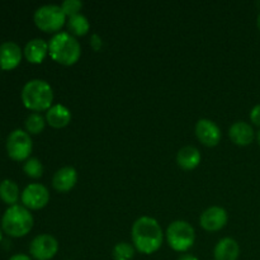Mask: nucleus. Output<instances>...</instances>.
<instances>
[{
  "mask_svg": "<svg viewBox=\"0 0 260 260\" xmlns=\"http://www.w3.org/2000/svg\"><path fill=\"white\" fill-rule=\"evenodd\" d=\"M132 244L141 254H154L161 248L164 233L155 218L150 216H141L134 222L131 229Z\"/></svg>",
  "mask_w": 260,
  "mask_h": 260,
  "instance_id": "f257e3e1",
  "label": "nucleus"
},
{
  "mask_svg": "<svg viewBox=\"0 0 260 260\" xmlns=\"http://www.w3.org/2000/svg\"><path fill=\"white\" fill-rule=\"evenodd\" d=\"M48 55L60 65L71 66L81 56L80 42L69 32H58L48 41Z\"/></svg>",
  "mask_w": 260,
  "mask_h": 260,
  "instance_id": "f03ea898",
  "label": "nucleus"
},
{
  "mask_svg": "<svg viewBox=\"0 0 260 260\" xmlns=\"http://www.w3.org/2000/svg\"><path fill=\"white\" fill-rule=\"evenodd\" d=\"M20 98H22L25 108L30 109L36 113L42 111L47 112L52 107V86L42 79H32L23 86Z\"/></svg>",
  "mask_w": 260,
  "mask_h": 260,
  "instance_id": "7ed1b4c3",
  "label": "nucleus"
},
{
  "mask_svg": "<svg viewBox=\"0 0 260 260\" xmlns=\"http://www.w3.org/2000/svg\"><path fill=\"white\" fill-rule=\"evenodd\" d=\"M35 218L24 206H10L2 217V229L12 238H23L32 230Z\"/></svg>",
  "mask_w": 260,
  "mask_h": 260,
  "instance_id": "20e7f679",
  "label": "nucleus"
},
{
  "mask_svg": "<svg viewBox=\"0 0 260 260\" xmlns=\"http://www.w3.org/2000/svg\"><path fill=\"white\" fill-rule=\"evenodd\" d=\"M35 24L46 33H58L66 24L68 17L63 13L61 5L46 4L38 8L33 15Z\"/></svg>",
  "mask_w": 260,
  "mask_h": 260,
  "instance_id": "39448f33",
  "label": "nucleus"
},
{
  "mask_svg": "<svg viewBox=\"0 0 260 260\" xmlns=\"http://www.w3.org/2000/svg\"><path fill=\"white\" fill-rule=\"evenodd\" d=\"M165 235L170 248L179 253L189 250L196 240V231L193 226L183 220L173 221L168 226Z\"/></svg>",
  "mask_w": 260,
  "mask_h": 260,
  "instance_id": "423d86ee",
  "label": "nucleus"
},
{
  "mask_svg": "<svg viewBox=\"0 0 260 260\" xmlns=\"http://www.w3.org/2000/svg\"><path fill=\"white\" fill-rule=\"evenodd\" d=\"M33 149L30 135L24 129H14L7 139V152L15 161H25L29 159Z\"/></svg>",
  "mask_w": 260,
  "mask_h": 260,
  "instance_id": "0eeeda50",
  "label": "nucleus"
},
{
  "mask_svg": "<svg viewBox=\"0 0 260 260\" xmlns=\"http://www.w3.org/2000/svg\"><path fill=\"white\" fill-rule=\"evenodd\" d=\"M20 201L28 210H42L50 202V192L43 184L32 183L20 193Z\"/></svg>",
  "mask_w": 260,
  "mask_h": 260,
  "instance_id": "6e6552de",
  "label": "nucleus"
},
{
  "mask_svg": "<svg viewBox=\"0 0 260 260\" xmlns=\"http://www.w3.org/2000/svg\"><path fill=\"white\" fill-rule=\"evenodd\" d=\"M58 241L50 234L37 235L29 244L30 255L37 260H50L57 254Z\"/></svg>",
  "mask_w": 260,
  "mask_h": 260,
  "instance_id": "1a4fd4ad",
  "label": "nucleus"
},
{
  "mask_svg": "<svg viewBox=\"0 0 260 260\" xmlns=\"http://www.w3.org/2000/svg\"><path fill=\"white\" fill-rule=\"evenodd\" d=\"M229 221L228 212L225 208L220 207V206H212L208 207L207 210L203 211V213L200 217V225L206 231H220L226 226Z\"/></svg>",
  "mask_w": 260,
  "mask_h": 260,
  "instance_id": "9d476101",
  "label": "nucleus"
},
{
  "mask_svg": "<svg viewBox=\"0 0 260 260\" xmlns=\"http://www.w3.org/2000/svg\"><path fill=\"white\" fill-rule=\"evenodd\" d=\"M196 136L205 146H217L221 141V129L217 124L208 118H202L196 123Z\"/></svg>",
  "mask_w": 260,
  "mask_h": 260,
  "instance_id": "9b49d317",
  "label": "nucleus"
},
{
  "mask_svg": "<svg viewBox=\"0 0 260 260\" xmlns=\"http://www.w3.org/2000/svg\"><path fill=\"white\" fill-rule=\"evenodd\" d=\"M23 51L15 42H4L0 45V69L5 71L13 70L22 61Z\"/></svg>",
  "mask_w": 260,
  "mask_h": 260,
  "instance_id": "f8f14e48",
  "label": "nucleus"
},
{
  "mask_svg": "<svg viewBox=\"0 0 260 260\" xmlns=\"http://www.w3.org/2000/svg\"><path fill=\"white\" fill-rule=\"evenodd\" d=\"M78 183V172L73 167H63L56 170L52 177L53 189L60 193L70 192Z\"/></svg>",
  "mask_w": 260,
  "mask_h": 260,
  "instance_id": "ddd939ff",
  "label": "nucleus"
},
{
  "mask_svg": "<svg viewBox=\"0 0 260 260\" xmlns=\"http://www.w3.org/2000/svg\"><path fill=\"white\" fill-rule=\"evenodd\" d=\"M229 136L234 144L239 146H248L254 140V129L246 122L238 121L229 128Z\"/></svg>",
  "mask_w": 260,
  "mask_h": 260,
  "instance_id": "4468645a",
  "label": "nucleus"
},
{
  "mask_svg": "<svg viewBox=\"0 0 260 260\" xmlns=\"http://www.w3.org/2000/svg\"><path fill=\"white\" fill-rule=\"evenodd\" d=\"M24 57L30 63H41L48 55V42L42 38H33L28 41L24 47Z\"/></svg>",
  "mask_w": 260,
  "mask_h": 260,
  "instance_id": "2eb2a0df",
  "label": "nucleus"
},
{
  "mask_svg": "<svg viewBox=\"0 0 260 260\" xmlns=\"http://www.w3.org/2000/svg\"><path fill=\"white\" fill-rule=\"evenodd\" d=\"M240 255V246L233 238H223L216 244L213 256L215 260H238Z\"/></svg>",
  "mask_w": 260,
  "mask_h": 260,
  "instance_id": "dca6fc26",
  "label": "nucleus"
},
{
  "mask_svg": "<svg viewBox=\"0 0 260 260\" xmlns=\"http://www.w3.org/2000/svg\"><path fill=\"white\" fill-rule=\"evenodd\" d=\"M46 122L53 128H63L71 121V112L63 104H55L46 112Z\"/></svg>",
  "mask_w": 260,
  "mask_h": 260,
  "instance_id": "f3484780",
  "label": "nucleus"
},
{
  "mask_svg": "<svg viewBox=\"0 0 260 260\" xmlns=\"http://www.w3.org/2000/svg\"><path fill=\"white\" fill-rule=\"evenodd\" d=\"M201 160H202V155L200 150L190 145L182 147L177 154V162L183 170L196 169L201 164Z\"/></svg>",
  "mask_w": 260,
  "mask_h": 260,
  "instance_id": "a211bd4d",
  "label": "nucleus"
},
{
  "mask_svg": "<svg viewBox=\"0 0 260 260\" xmlns=\"http://www.w3.org/2000/svg\"><path fill=\"white\" fill-rule=\"evenodd\" d=\"M19 187L17 183L12 179H4L0 183V200L4 203L10 206L17 205L19 200Z\"/></svg>",
  "mask_w": 260,
  "mask_h": 260,
  "instance_id": "6ab92c4d",
  "label": "nucleus"
},
{
  "mask_svg": "<svg viewBox=\"0 0 260 260\" xmlns=\"http://www.w3.org/2000/svg\"><path fill=\"white\" fill-rule=\"evenodd\" d=\"M66 27H68V32L74 37H80V36H85L89 32V24L88 18L84 14H76L73 17L68 18L66 20Z\"/></svg>",
  "mask_w": 260,
  "mask_h": 260,
  "instance_id": "aec40b11",
  "label": "nucleus"
},
{
  "mask_svg": "<svg viewBox=\"0 0 260 260\" xmlns=\"http://www.w3.org/2000/svg\"><path fill=\"white\" fill-rule=\"evenodd\" d=\"M25 131L29 135H38L45 129L46 126V118L43 116H41L40 113H30L29 116L25 118L24 122Z\"/></svg>",
  "mask_w": 260,
  "mask_h": 260,
  "instance_id": "412c9836",
  "label": "nucleus"
},
{
  "mask_svg": "<svg viewBox=\"0 0 260 260\" xmlns=\"http://www.w3.org/2000/svg\"><path fill=\"white\" fill-rule=\"evenodd\" d=\"M135 246L129 243L122 241L116 244V246L112 250V256L114 260H132L135 256Z\"/></svg>",
  "mask_w": 260,
  "mask_h": 260,
  "instance_id": "4be33fe9",
  "label": "nucleus"
},
{
  "mask_svg": "<svg viewBox=\"0 0 260 260\" xmlns=\"http://www.w3.org/2000/svg\"><path fill=\"white\" fill-rule=\"evenodd\" d=\"M23 172L29 178L38 179V178H41L43 175V165L41 162V160H38L37 157H29V159H27L24 161Z\"/></svg>",
  "mask_w": 260,
  "mask_h": 260,
  "instance_id": "5701e85b",
  "label": "nucleus"
},
{
  "mask_svg": "<svg viewBox=\"0 0 260 260\" xmlns=\"http://www.w3.org/2000/svg\"><path fill=\"white\" fill-rule=\"evenodd\" d=\"M63 13L68 18L73 17V15L80 14V10L83 8V3L80 0H65V2L61 4Z\"/></svg>",
  "mask_w": 260,
  "mask_h": 260,
  "instance_id": "b1692460",
  "label": "nucleus"
},
{
  "mask_svg": "<svg viewBox=\"0 0 260 260\" xmlns=\"http://www.w3.org/2000/svg\"><path fill=\"white\" fill-rule=\"evenodd\" d=\"M90 46L94 51H101L102 47H103V41H102L101 36L98 35H91L90 37Z\"/></svg>",
  "mask_w": 260,
  "mask_h": 260,
  "instance_id": "393cba45",
  "label": "nucleus"
},
{
  "mask_svg": "<svg viewBox=\"0 0 260 260\" xmlns=\"http://www.w3.org/2000/svg\"><path fill=\"white\" fill-rule=\"evenodd\" d=\"M250 119L254 124L260 126V104H256L250 112Z\"/></svg>",
  "mask_w": 260,
  "mask_h": 260,
  "instance_id": "a878e982",
  "label": "nucleus"
},
{
  "mask_svg": "<svg viewBox=\"0 0 260 260\" xmlns=\"http://www.w3.org/2000/svg\"><path fill=\"white\" fill-rule=\"evenodd\" d=\"M9 260H32L28 255L25 254H15V255L10 256Z\"/></svg>",
  "mask_w": 260,
  "mask_h": 260,
  "instance_id": "bb28decb",
  "label": "nucleus"
},
{
  "mask_svg": "<svg viewBox=\"0 0 260 260\" xmlns=\"http://www.w3.org/2000/svg\"><path fill=\"white\" fill-rule=\"evenodd\" d=\"M178 260H198L196 258L194 255H192V254H184V255L179 256V259Z\"/></svg>",
  "mask_w": 260,
  "mask_h": 260,
  "instance_id": "cd10ccee",
  "label": "nucleus"
},
{
  "mask_svg": "<svg viewBox=\"0 0 260 260\" xmlns=\"http://www.w3.org/2000/svg\"><path fill=\"white\" fill-rule=\"evenodd\" d=\"M256 24H258V28H259V30H260V13H259V15H258V19H256Z\"/></svg>",
  "mask_w": 260,
  "mask_h": 260,
  "instance_id": "c85d7f7f",
  "label": "nucleus"
},
{
  "mask_svg": "<svg viewBox=\"0 0 260 260\" xmlns=\"http://www.w3.org/2000/svg\"><path fill=\"white\" fill-rule=\"evenodd\" d=\"M3 240V233H2V230H0V241Z\"/></svg>",
  "mask_w": 260,
  "mask_h": 260,
  "instance_id": "c756f323",
  "label": "nucleus"
},
{
  "mask_svg": "<svg viewBox=\"0 0 260 260\" xmlns=\"http://www.w3.org/2000/svg\"><path fill=\"white\" fill-rule=\"evenodd\" d=\"M258 141H259V145H260V131L258 132Z\"/></svg>",
  "mask_w": 260,
  "mask_h": 260,
  "instance_id": "7c9ffc66",
  "label": "nucleus"
}]
</instances>
